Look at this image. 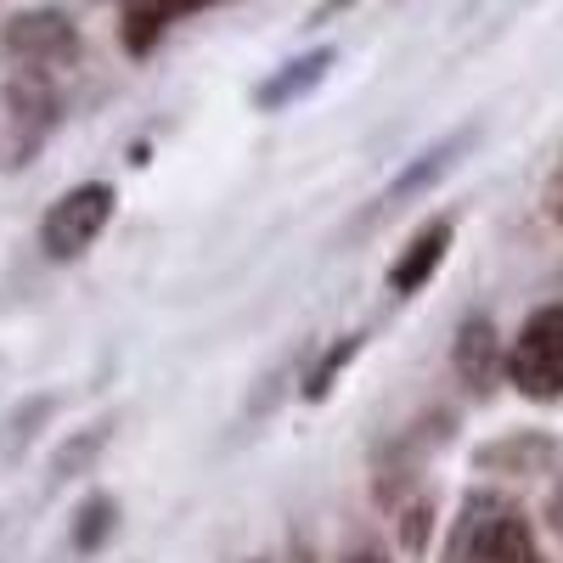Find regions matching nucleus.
<instances>
[{"instance_id": "obj_1", "label": "nucleus", "mask_w": 563, "mask_h": 563, "mask_svg": "<svg viewBox=\"0 0 563 563\" xmlns=\"http://www.w3.org/2000/svg\"><path fill=\"white\" fill-rule=\"evenodd\" d=\"M451 563H541L530 512L501 490H467L451 525Z\"/></svg>"}, {"instance_id": "obj_2", "label": "nucleus", "mask_w": 563, "mask_h": 563, "mask_svg": "<svg viewBox=\"0 0 563 563\" xmlns=\"http://www.w3.org/2000/svg\"><path fill=\"white\" fill-rule=\"evenodd\" d=\"M507 384L536 406L563 400V299L536 305L507 339Z\"/></svg>"}, {"instance_id": "obj_3", "label": "nucleus", "mask_w": 563, "mask_h": 563, "mask_svg": "<svg viewBox=\"0 0 563 563\" xmlns=\"http://www.w3.org/2000/svg\"><path fill=\"white\" fill-rule=\"evenodd\" d=\"M119 214V192L108 180H79L68 192L52 198V209L40 214V254L52 265H74L79 254L97 249V238Z\"/></svg>"}, {"instance_id": "obj_4", "label": "nucleus", "mask_w": 563, "mask_h": 563, "mask_svg": "<svg viewBox=\"0 0 563 563\" xmlns=\"http://www.w3.org/2000/svg\"><path fill=\"white\" fill-rule=\"evenodd\" d=\"M0 52H7L18 68H29V74H57V68L79 63V29L57 7H29V12L7 18V29H0Z\"/></svg>"}, {"instance_id": "obj_5", "label": "nucleus", "mask_w": 563, "mask_h": 563, "mask_svg": "<svg viewBox=\"0 0 563 563\" xmlns=\"http://www.w3.org/2000/svg\"><path fill=\"white\" fill-rule=\"evenodd\" d=\"M451 372L467 395H490L496 384H507V339L496 333V321L485 310L462 316L456 321V339H451Z\"/></svg>"}, {"instance_id": "obj_6", "label": "nucleus", "mask_w": 563, "mask_h": 563, "mask_svg": "<svg viewBox=\"0 0 563 563\" xmlns=\"http://www.w3.org/2000/svg\"><path fill=\"white\" fill-rule=\"evenodd\" d=\"M451 243H456V220H451V214H429V220H422L411 238H406V249L395 254V265H389V294H395V299L422 294V288L440 276V265L451 260Z\"/></svg>"}, {"instance_id": "obj_7", "label": "nucleus", "mask_w": 563, "mask_h": 563, "mask_svg": "<svg viewBox=\"0 0 563 563\" xmlns=\"http://www.w3.org/2000/svg\"><path fill=\"white\" fill-rule=\"evenodd\" d=\"M214 7H225V0H119L124 57H153L180 18H198V12H214Z\"/></svg>"}, {"instance_id": "obj_8", "label": "nucleus", "mask_w": 563, "mask_h": 563, "mask_svg": "<svg viewBox=\"0 0 563 563\" xmlns=\"http://www.w3.org/2000/svg\"><path fill=\"white\" fill-rule=\"evenodd\" d=\"M333 63H339V45H310V52L288 57L282 68H271V74L254 85V108H260V113H282V108L305 102L310 90L333 74Z\"/></svg>"}, {"instance_id": "obj_9", "label": "nucleus", "mask_w": 563, "mask_h": 563, "mask_svg": "<svg viewBox=\"0 0 563 563\" xmlns=\"http://www.w3.org/2000/svg\"><path fill=\"white\" fill-rule=\"evenodd\" d=\"M558 440L541 434V429H519V434H501L490 445L474 451V462L485 467V474H547V467L558 462Z\"/></svg>"}, {"instance_id": "obj_10", "label": "nucleus", "mask_w": 563, "mask_h": 563, "mask_svg": "<svg viewBox=\"0 0 563 563\" xmlns=\"http://www.w3.org/2000/svg\"><path fill=\"white\" fill-rule=\"evenodd\" d=\"M467 141H474V130H451L445 141H434V147H422L395 180H389V192L378 198V209H395V203H406V198H417L422 186H434L462 153H467Z\"/></svg>"}, {"instance_id": "obj_11", "label": "nucleus", "mask_w": 563, "mask_h": 563, "mask_svg": "<svg viewBox=\"0 0 563 563\" xmlns=\"http://www.w3.org/2000/svg\"><path fill=\"white\" fill-rule=\"evenodd\" d=\"M113 530H119V501H113L108 490H97V496H85V501L74 507L68 547H74L79 558H90V552H102V547L113 541Z\"/></svg>"}, {"instance_id": "obj_12", "label": "nucleus", "mask_w": 563, "mask_h": 563, "mask_svg": "<svg viewBox=\"0 0 563 563\" xmlns=\"http://www.w3.org/2000/svg\"><path fill=\"white\" fill-rule=\"evenodd\" d=\"M361 344H366L361 333H350L344 344H333V350H327V355H321V361H316V366L305 372V389H299V395H305L310 406H321L327 395L339 389V378H344V372H350V361L361 355Z\"/></svg>"}, {"instance_id": "obj_13", "label": "nucleus", "mask_w": 563, "mask_h": 563, "mask_svg": "<svg viewBox=\"0 0 563 563\" xmlns=\"http://www.w3.org/2000/svg\"><path fill=\"white\" fill-rule=\"evenodd\" d=\"M429 536H434V501L429 496H411L400 507V547L411 558H422V552H429Z\"/></svg>"}, {"instance_id": "obj_14", "label": "nucleus", "mask_w": 563, "mask_h": 563, "mask_svg": "<svg viewBox=\"0 0 563 563\" xmlns=\"http://www.w3.org/2000/svg\"><path fill=\"white\" fill-rule=\"evenodd\" d=\"M541 203H547V220L563 231V158H558V169L547 175V192H541Z\"/></svg>"}, {"instance_id": "obj_15", "label": "nucleus", "mask_w": 563, "mask_h": 563, "mask_svg": "<svg viewBox=\"0 0 563 563\" xmlns=\"http://www.w3.org/2000/svg\"><path fill=\"white\" fill-rule=\"evenodd\" d=\"M339 563H395V558H389L384 547H372V541H361V547H350V552H344Z\"/></svg>"}, {"instance_id": "obj_16", "label": "nucleus", "mask_w": 563, "mask_h": 563, "mask_svg": "<svg viewBox=\"0 0 563 563\" xmlns=\"http://www.w3.org/2000/svg\"><path fill=\"white\" fill-rule=\"evenodd\" d=\"M547 519H552V530L563 536V479H558V490H552V501H547Z\"/></svg>"}, {"instance_id": "obj_17", "label": "nucleus", "mask_w": 563, "mask_h": 563, "mask_svg": "<svg viewBox=\"0 0 563 563\" xmlns=\"http://www.w3.org/2000/svg\"><path fill=\"white\" fill-rule=\"evenodd\" d=\"M344 7H350V0H321V7L310 12V29H316V23H327V18H333V12H344Z\"/></svg>"}, {"instance_id": "obj_18", "label": "nucleus", "mask_w": 563, "mask_h": 563, "mask_svg": "<svg viewBox=\"0 0 563 563\" xmlns=\"http://www.w3.org/2000/svg\"><path fill=\"white\" fill-rule=\"evenodd\" d=\"M254 563H265V558H254Z\"/></svg>"}]
</instances>
